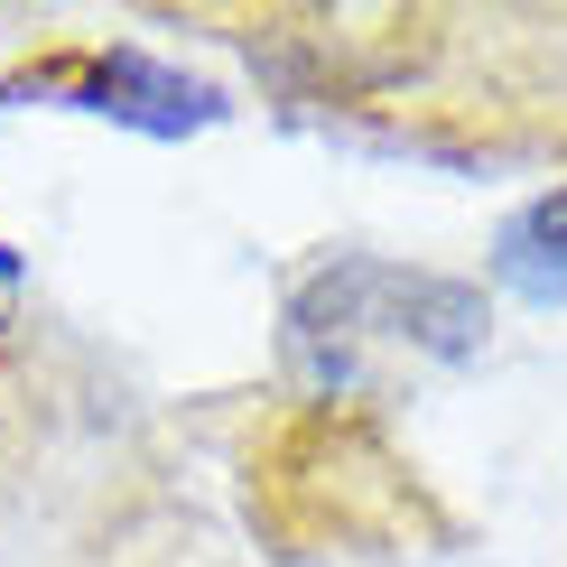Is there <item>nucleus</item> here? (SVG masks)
Here are the masks:
<instances>
[{
	"label": "nucleus",
	"mask_w": 567,
	"mask_h": 567,
	"mask_svg": "<svg viewBox=\"0 0 567 567\" xmlns=\"http://www.w3.org/2000/svg\"><path fill=\"white\" fill-rule=\"evenodd\" d=\"M10 279H19V251H10V243H0V289H10Z\"/></svg>",
	"instance_id": "obj_4"
},
{
	"label": "nucleus",
	"mask_w": 567,
	"mask_h": 567,
	"mask_svg": "<svg viewBox=\"0 0 567 567\" xmlns=\"http://www.w3.org/2000/svg\"><path fill=\"white\" fill-rule=\"evenodd\" d=\"M493 279L522 307H567V186L530 196L522 215H503V233H493Z\"/></svg>",
	"instance_id": "obj_3"
},
{
	"label": "nucleus",
	"mask_w": 567,
	"mask_h": 567,
	"mask_svg": "<svg viewBox=\"0 0 567 567\" xmlns=\"http://www.w3.org/2000/svg\"><path fill=\"white\" fill-rule=\"evenodd\" d=\"M289 344L326 382H353V344H419L437 363H465V353H484V298L465 279L400 261H326L289 298Z\"/></svg>",
	"instance_id": "obj_1"
},
{
	"label": "nucleus",
	"mask_w": 567,
	"mask_h": 567,
	"mask_svg": "<svg viewBox=\"0 0 567 567\" xmlns=\"http://www.w3.org/2000/svg\"><path fill=\"white\" fill-rule=\"evenodd\" d=\"M65 103V112H93V122H122V131H150V140H186V131H215L224 122V93L177 75V65L140 56V47H93V56H56V65H29V75L0 84V103Z\"/></svg>",
	"instance_id": "obj_2"
}]
</instances>
